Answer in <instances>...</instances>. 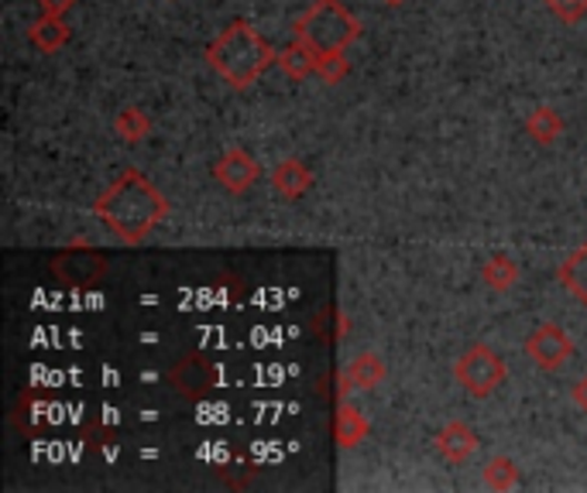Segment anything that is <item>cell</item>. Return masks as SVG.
<instances>
[{
  "instance_id": "6da1fadb",
  "label": "cell",
  "mask_w": 587,
  "mask_h": 493,
  "mask_svg": "<svg viewBox=\"0 0 587 493\" xmlns=\"http://www.w3.org/2000/svg\"><path fill=\"white\" fill-rule=\"evenodd\" d=\"M169 210H172L169 199L138 169H128L93 202L97 220L125 243H145L159 230V223H166Z\"/></svg>"
},
{
  "instance_id": "7a4b0ae2",
  "label": "cell",
  "mask_w": 587,
  "mask_h": 493,
  "mask_svg": "<svg viewBox=\"0 0 587 493\" xmlns=\"http://www.w3.org/2000/svg\"><path fill=\"white\" fill-rule=\"evenodd\" d=\"M207 62L230 90H251L258 87V79L279 62V52L258 34L255 24L238 18L207 46Z\"/></svg>"
},
{
  "instance_id": "3957f363",
  "label": "cell",
  "mask_w": 587,
  "mask_h": 493,
  "mask_svg": "<svg viewBox=\"0 0 587 493\" xmlns=\"http://www.w3.org/2000/svg\"><path fill=\"white\" fill-rule=\"evenodd\" d=\"M296 38H302L309 49L324 52H347L361 38V21L350 14L340 0H317L309 11H302L292 24Z\"/></svg>"
},
{
  "instance_id": "277c9868",
  "label": "cell",
  "mask_w": 587,
  "mask_h": 493,
  "mask_svg": "<svg viewBox=\"0 0 587 493\" xmlns=\"http://www.w3.org/2000/svg\"><path fill=\"white\" fill-rule=\"evenodd\" d=\"M454 381L471 394L475 401L491 398L505 381H508V363L501 353H495L485 343H475L471 350H464L454 363Z\"/></svg>"
},
{
  "instance_id": "5b68a950",
  "label": "cell",
  "mask_w": 587,
  "mask_h": 493,
  "mask_svg": "<svg viewBox=\"0 0 587 493\" xmlns=\"http://www.w3.org/2000/svg\"><path fill=\"white\" fill-rule=\"evenodd\" d=\"M169 388L182 398V401H203L213 394L217 381H220V370L217 363L200 353V350H192V353H182L172 366H169V374H166Z\"/></svg>"
},
{
  "instance_id": "8992f818",
  "label": "cell",
  "mask_w": 587,
  "mask_h": 493,
  "mask_svg": "<svg viewBox=\"0 0 587 493\" xmlns=\"http://www.w3.org/2000/svg\"><path fill=\"white\" fill-rule=\"evenodd\" d=\"M52 278L66 288H93L107 278L110 261L93 247H66L52 258Z\"/></svg>"
},
{
  "instance_id": "52a82bcc",
  "label": "cell",
  "mask_w": 587,
  "mask_h": 493,
  "mask_svg": "<svg viewBox=\"0 0 587 493\" xmlns=\"http://www.w3.org/2000/svg\"><path fill=\"white\" fill-rule=\"evenodd\" d=\"M523 350L539 370H546V374H557V370H564L567 360L574 356V343L564 333V325H557V322H543L539 329H533Z\"/></svg>"
},
{
  "instance_id": "ba28073f",
  "label": "cell",
  "mask_w": 587,
  "mask_h": 493,
  "mask_svg": "<svg viewBox=\"0 0 587 493\" xmlns=\"http://www.w3.org/2000/svg\"><path fill=\"white\" fill-rule=\"evenodd\" d=\"M213 179L220 189H227L230 195H245L258 179H261V164L255 154L241 151V148H233L227 151L217 164H213Z\"/></svg>"
},
{
  "instance_id": "9c48e42d",
  "label": "cell",
  "mask_w": 587,
  "mask_h": 493,
  "mask_svg": "<svg viewBox=\"0 0 587 493\" xmlns=\"http://www.w3.org/2000/svg\"><path fill=\"white\" fill-rule=\"evenodd\" d=\"M385 378H388V370L378 353H358L337 378V398H347L355 391H375Z\"/></svg>"
},
{
  "instance_id": "30bf717a",
  "label": "cell",
  "mask_w": 587,
  "mask_h": 493,
  "mask_svg": "<svg viewBox=\"0 0 587 493\" xmlns=\"http://www.w3.org/2000/svg\"><path fill=\"white\" fill-rule=\"evenodd\" d=\"M434 442H437V452H440V456H444L450 466L467 463V460H471L475 452H478V445H481L478 432L467 425V422H450V425H444Z\"/></svg>"
},
{
  "instance_id": "8fae6325",
  "label": "cell",
  "mask_w": 587,
  "mask_h": 493,
  "mask_svg": "<svg viewBox=\"0 0 587 493\" xmlns=\"http://www.w3.org/2000/svg\"><path fill=\"white\" fill-rule=\"evenodd\" d=\"M312 182L317 179H312V169L302 158H282L276 169H271V189L289 202L302 199L312 189Z\"/></svg>"
},
{
  "instance_id": "7c38bea8",
  "label": "cell",
  "mask_w": 587,
  "mask_h": 493,
  "mask_svg": "<svg viewBox=\"0 0 587 493\" xmlns=\"http://www.w3.org/2000/svg\"><path fill=\"white\" fill-rule=\"evenodd\" d=\"M368 435H371L368 415H365L358 404H350L347 398H340L337 415H334V442H337L340 449H355V445L368 442Z\"/></svg>"
},
{
  "instance_id": "4fadbf2b",
  "label": "cell",
  "mask_w": 587,
  "mask_h": 493,
  "mask_svg": "<svg viewBox=\"0 0 587 493\" xmlns=\"http://www.w3.org/2000/svg\"><path fill=\"white\" fill-rule=\"evenodd\" d=\"M69 38H72V28L66 24V18H52V14H42L31 28H28V41H31V49L38 52H59L69 46Z\"/></svg>"
},
{
  "instance_id": "5bb4252c",
  "label": "cell",
  "mask_w": 587,
  "mask_h": 493,
  "mask_svg": "<svg viewBox=\"0 0 587 493\" xmlns=\"http://www.w3.org/2000/svg\"><path fill=\"white\" fill-rule=\"evenodd\" d=\"M564 131H567V123H564V117H560V110H554V107H536L529 117H526V134L539 144V148H550V144H557L560 138H564Z\"/></svg>"
},
{
  "instance_id": "9a60e30c",
  "label": "cell",
  "mask_w": 587,
  "mask_h": 493,
  "mask_svg": "<svg viewBox=\"0 0 587 493\" xmlns=\"http://www.w3.org/2000/svg\"><path fill=\"white\" fill-rule=\"evenodd\" d=\"M317 49H309L302 38H296V41H289V46L279 52V69L292 79V82H302V79H309V76H317Z\"/></svg>"
},
{
  "instance_id": "2e32d148",
  "label": "cell",
  "mask_w": 587,
  "mask_h": 493,
  "mask_svg": "<svg viewBox=\"0 0 587 493\" xmlns=\"http://www.w3.org/2000/svg\"><path fill=\"white\" fill-rule=\"evenodd\" d=\"M481 281L491 288V292H498V295L513 292L516 281H519V264L508 258V254H491V258L481 264Z\"/></svg>"
},
{
  "instance_id": "e0dca14e",
  "label": "cell",
  "mask_w": 587,
  "mask_h": 493,
  "mask_svg": "<svg viewBox=\"0 0 587 493\" xmlns=\"http://www.w3.org/2000/svg\"><path fill=\"white\" fill-rule=\"evenodd\" d=\"M557 278H560V284L567 288L574 299H580V302L587 305V240L560 264Z\"/></svg>"
},
{
  "instance_id": "ac0fdd59",
  "label": "cell",
  "mask_w": 587,
  "mask_h": 493,
  "mask_svg": "<svg viewBox=\"0 0 587 493\" xmlns=\"http://www.w3.org/2000/svg\"><path fill=\"white\" fill-rule=\"evenodd\" d=\"M113 134L121 138L125 144H141L151 138V117L138 107H125L121 113L113 117Z\"/></svg>"
},
{
  "instance_id": "d6986e66",
  "label": "cell",
  "mask_w": 587,
  "mask_h": 493,
  "mask_svg": "<svg viewBox=\"0 0 587 493\" xmlns=\"http://www.w3.org/2000/svg\"><path fill=\"white\" fill-rule=\"evenodd\" d=\"M481 480H485V486L495 490V493L516 490V486H519V466H516V460H508V456H495V460L485 463Z\"/></svg>"
},
{
  "instance_id": "ffe728a7",
  "label": "cell",
  "mask_w": 587,
  "mask_h": 493,
  "mask_svg": "<svg viewBox=\"0 0 587 493\" xmlns=\"http://www.w3.org/2000/svg\"><path fill=\"white\" fill-rule=\"evenodd\" d=\"M312 329H317V336L324 343H344L350 333V319L337 305H327L317 319H312Z\"/></svg>"
},
{
  "instance_id": "44dd1931",
  "label": "cell",
  "mask_w": 587,
  "mask_h": 493,
  "mask_svg": "<svg viewBox=\"0 0 587 493\" xmlns=\"http://www.w3.org/2000/svg\"><path fill=\"white\" fill-rule=\"evenodd\" d=\"M347 76H350V62L344 59V52L317 56V79L324 82V87H340Z\"/></svg>"
},
{
  "instance_id": "7402d4cb",
  "label": "cell",
  "mask_w": 587,
  "mask_h": 493,
  "mask_svg": "<svg viewBox=\"0 0 587 493\" xmlns=\"http://www.w3.org/2000/svg\"><path fill=\"white\" fill-rule=\"evenodd\" d=\"M550 11L564 21V24H577L587 18V0H546Z\"/></svg>"
},
{
  "instance_id": "603a6c76",
  "label": "cell",
  "mask_w": 587,
  "mask_h": 493,
  "mask_svg": "<svg viewBox=\"0 0 587 493\" xmlns=\"http://www.w3.org/2000/svg\"><path fill=\"white\" fill-rule=\"evenodd\" d=\"M38 8H42V14H52V18H66V14L76 8V0H38Z\"/></svg>"
},
{
  "instance_id": "cb8c5ba5",
  "label": "cell",
  "mask_w": 587,
  "mask_h": 493,
  "mask_svg": "<svg viewBox=\"0 0 587 493\" xmlns=\"http://www.w3.org/2000/svg\"><path fill=\"white\" fill-rule=\"evenodd\" d=\"M574 404L587 415V374H584V378L577 381V388H574Z\"/></svg>"
},
{
  "instance_id": "d4e9b609",
  "label": "cell",
  "mask_w": 587,
  "mask_h": 493,
  "mask_svg": "<svg viewBox=\"0 0 587 493\" xmlns=\"http://www.w3.org/2000/svg\"><path fill=\"white\" fill-rule=\"evenodd\" d=\"M385 4H388V8H399V4H406V0H385Z\"/></svg>"
}]
</instances>
